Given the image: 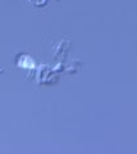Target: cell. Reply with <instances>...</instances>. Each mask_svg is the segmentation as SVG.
Returning <instances> with one entry per match:
<instances>
[{"mask_svg": "<svg viewBox=\"0 0 137 154\" xmlns=\"http://www.w3.org/2000/svg\"><path fill=\"white\" fill-rule=\"evenodd\" d=\"M30 2L35 5H37V6H40V5H43L46 3V0H30Z\"/></svg>", "mask_w": 137, "mask_h": 154, "instance_id": "1", "label": "cell"}, {"mask_svg": "<svg viewBox=\"0 0 137 154\" xmlns=\"http://www.w3.org/2000/svg\"><path fill=\"white\" fill-rule=\"evenodd\" d=\"M0 70H2V69H0Z\"/></svg>", "mask_w": 137, "mask_h": 154, "instance_id": "2", "label": "cell"}]
</instances>
